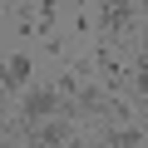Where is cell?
I'll use <instances>...</instances> for the list:
<instances>
[{
	"label": "cell",
	"instance_id": "cell-1",
	"mask_svg": "<svg viewBox=\"0 0 148 148\" xmlns=\"http://www.w3.org/2000/svg\"><path fill=\"white\" fill-rule=\"evenodd\" d=\"M54 114H64L69 119V104L54 94V89H30L25 94V104H20V123L30 128V123H40V119H54Z\"/></svg>",
	"mask_w": 148,
	"mask_h": 148
},
{
	"label": "cell",
	"instance_id": "cell-2",
	"mask_svg": "<svg viewBox=\"0 0 148 148\" xmlns=\"http://www.w3.org/2000/svg\"><path fill=\"white\" fill-rule=\"evenodd\" d=\"M74 138V119H40V123H30V143L35 148H64Z\"/></svg>",
	"mask_w": 148,
	"mask_h": 148
},
{
	"label": "cell",
	"instance_id": "cell-3",
	"mask_svg": "<svg viewBox=\"0 0 148 148\" xmlns=\"http://www.w3.org/2000/svg\"><path fill=\"white\" fill-rule=\"evenodd\" d=\"M128 20H133V0H104V35L109 40L119 30H128Z\"/></svg>",
	"mask_w": 148,
	"mask_h": 148
},
{
	"label": "cell",
	"instance_id": "cell-4",
	"mask_svg": "<svg viewBox=\"0 0 148 148\" xmlns=\"http://www.w3.org/2000/svg\"><path fill=\"white\" fill-rule=\"evenodd\" d=\"M25 79H30V59L25 54H10L0 64V89H25Z\"/></svg>",
	"mask_w": 148,
	"mask_h": 148
},
{
	"label": "cell",
	"instance_id": "cell-5",
	"mask_svg": "<svg viewBox=\"0 0 148 148\" xmlns=\"http://www.w3.org/2000/svg\"><path fill=\"white\" fill-rule=\"evenodd\" d=\"M138 143H143V133H138L133 123H114L109 138H104V148H138Z\"/></svg>",
	"mask_w": 148,
	"mask_h": 148
},
{
	"label": "cell",
	"instance_id": "cell-6",
	"mask_svg": "<svg viewBox=\"0 0 148 148\" xmlns=\"http://www.w3.org/2000/svg\"><path fill=\"white\" fill-rule=\"evenodd\" d=\"M54 15H59L54 0H40V35H49V30H54Z\"/></svg>",
	"mask_w": 148,
	"mask_h": 148
},
{
	"label": "cell",
	"instance_id": "cell-7",
	"mask_svg": "<svg viewBox=\"0 0 148 148\" xmlns=\"http://www.w3.org/2000/svg\"><path fill=\"white\" fill-rule=\"evenodd\" d=\"M133 84H138V94H143V99H148V54H143V59H138V74H133Z\"/></svg>",
	"mask_w": 148,
	"mask_h": 148
},
{
	"label": "cell",
	"instance_id": "cell-8",
	"mask_svg": "<svg viewBox=\"0 0 148 148\" xmlns=\"http://www.w3.org/2000/svg\"><path fill=\"white\" fill-rule=\"evenodd\" d=\"M64 148H104V143H74V138H69V143H64Z\"/></svg>",
	"mask_w": 148,
	"mask_h": 148
}]
</instances>
